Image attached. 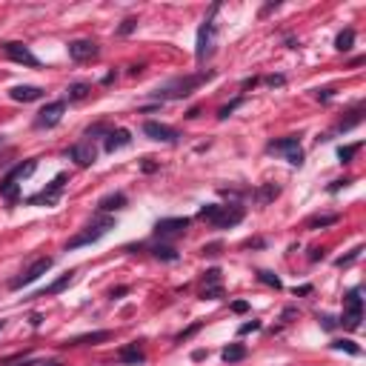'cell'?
I'll return each mask as SVG.
<instances>
[{
    "mask_svg": "<svg viewBox=\"0 0 366 366\" xmlns=\"http://www.w3.org/2000/svg\"><path fill=\"white\" fill-rule=\"evenodd\" d=\"M200 217L203 221H209V224H214L217 229H229V226H238L243 221V206H221V203H206L200 206Z\"/></svg>",
    "mask_w": 366,
    "mask_h": 366,
    "instance_id": "1",
    "label": "cell"
},
{
    "mask_svg": "<svg viewBox=\"0 0 366 366\" xmlns=\"http://www.w3.org/2000/svg\"><path fill=\"white\" fill-rule=\"evenodd\" d=\"M214 71L212 69H203L197 71V75H189V78H175L172 83H166L163 89H158V98H169V100H178V98H189L192 92L200 86V83H206L209 78H212Z\"/></svg>",
    "mask_w": 366,
    "mask_h": 366,
    "instance_id": "2",
    "label": "cell"
},
{
    "mask_svg": "<svg viewBox=\"0 0 366 366\" xmlns=\"http://www.w3.org/2000/svg\"><path fill=\"white\" fill-rule=\"evenodd\" d=\"M217 9L221 6H212V12H209V18L200 23V29H197V49H195V57L197 63L209 60L214 54V40H217V26H214V15H217Z\"/></svg>",
    "mask_w": 366,
    "mask_h": 366,
    "instance_id": "3",
    "label": "cell"
},
{
    "mask_svg": "<svg viewBox=\"0 0 366 366\" xmlns=\"http://www.w3.org/2000/svg\"><path fill=\"white\" fill-rule=\"evenodd\" d=\"M115 217H100V221H95V224H89L83 232H78L75 238H71L69 243H66V249H81V246H89V243H98L103 241L112 229H115Z\"/></svg>",
    "mask_w": 366,
    "mask_h": 366,
    "instance_id": "4",
    "label": "cell"
},
{
    "mask_svg": "<svg viewBox=\"0 0 366 366\" xmlns=\"http://www.w3.org/2000/svg\"><path fill=\"white\" fill-rule=\"evenodd\" d=\"M343 318H340V323H343V329L355 332L360 329V321H363V298H360V289H352L346 295V301H343Z\"/></svg>",
    "mask_w": 366,
    "mask_h": 366,
    "instance_id": "5",
    "label": "cell"
},
{
    "mask_svg": "<svg viewBox=\"0 0 366 366\" xmlns=\"http://www.w3.org/2000/svg\"><path fill=\"white\" fill-rule=\"evenodd\" d=\"M35 169H37V161H26V163H20V166H15V169L3 178V183H0V195L9 197V200H18V180L29 178Z\"/></svg>",
    "mask_w": 366,
    "mask_h": 366,
    "instance_id": "6",
    "label": "cell"
},
{
    "mask_svg": "<svg viewBox=\"0 0 366 366\" xmlns=\"http://www.w3.org/2000/svg\"><path fill=\"white\" fill-rule=\"evenodd\" d=\"M52 263H54L52 258H37L35 263H32V266H29L26 272H23V275H18V277H15V280H9V289H23V286L35 283L37 277H43L46 272L52 269Z\"/></svg>",
    "mask_w": 366,
    "mask_h": 366,
    "instance_id": "7",
    "label": "cell"
},
{
    "mask_svg": "<svg viewBox=\"0 0 366 366\" xmlns=\"http://www.w3.org/2000/svg\"><path fill=\"white\" fill-rule=\"evenodd\" d=\"M63 112H66V100H52V103H46L35 117V126L37 129H52V126L60 123Z\"/></svg>",
    "mask_w": 366,
    "mask_h": 366,
    "instance_id": "8",
    "label": "cell"
},
{
    "mask_svg": "<svg viewBox=\"0 0 366 366\" xmlns=\"http://www.w3.org/2000/svg\"><path fill=\"white\" fill-rule=\"evenodd\" d=\"M0 49H3V54L9 57V60L15 63H23V66H37V57L32 54V49H29L26 43H18V40H6V43H0Z\"/></svg>",
    "mask_w": 366,
    "mask_h": 366,
    "instance_id": "9",
    "label": "cell"
},
{
    "mask_svg": "<svg viewBox=\"0 0 366 366\" xmlns=\"http://www.w3.org/2000/svg\"><path fill=\"white\" fill-rule=\"evenodd\" d=\"M269 152H286V161L292 163V166H301V163H304V149H301L298 137L272 140V143H269Z\"/></svg>",
    "mask_w": 366,
    "mask_h": 366,
    "instance_id": "10",
    "label": "cell"
},
{
    "mask_svg": "<svg viewBox=\"0 0 366 366\" xmlns=\"http://www.w3.org/2000/svg\"><path fill=\"white\" fill-rule=\"evenodd\" d=\"M143 134L152 137V140H158V143H175L180 137L178 129H172V126H166V123H158V120H146V123H143Z\"/></svg>",
    "mask_w": 366,
    "mask_h": 366,
    "instance_id": "11",
    "label": "cell"
},
{
    "mask_svg": "<svg viewBox=\"0 0 366 366\" xmlns=\"http://www.w3.org/2000/svg\"><path fill=\"white\" fill-rule=\"evenodd\" d=\"M66 175H57V178L52 180V183H49V186L43 189V192H37V195H32L29 197V203L32 206H40V203H54V200H57V197H60V192H63V186H66Z\"/></svg>",
    "mask_w": 366,
    "mask_h": 366,
    "instance_id": "12",
    "label": "cell"
},
{
    "mask_svg": "<svg viewBox=\"0 0 366 366\" xmlns=\"http://www.w3.org/2000/svg\"><path fill=\"white\" fill-rule=\"evenodd\" d=\"M69 158L78 166H92V163L98 161V149L92 146V140H81V143H75V146H69Z\"/></svg>",
    "mask_w": 366,
    "mask_h": 366,
    "instance_id": "13",
    "label": "cell"
},
{
    "mask_svg": "<svg viewBox=\"0 0 366 366\" xmlns=\"http://www.w3.org/2000/svg\"><path fill=\"white\" fill-rule=\"evenodd\" d=\"M186 226H189L186 217H163V221L155 224V235L158 238H175V235L186 232Z\"/></svg>",
    "mask_w": 366,
    "mask_h": 366,
    "instance_id": "14",
    "label": "cell"
},
{
    "mask_svg": "<svg viewBox=\"0 0 366 366\" xmlns=\"http://www.w3.org/2000/svg\"><path fill=\"white\" fill-rule=\"evenodd\" d=\"M98 52H100V49H98L95 40H71V43H69V57H71V60H78V63L98 57Z\"/></svg>",
    "mask_w": 366,
    "mask_h": 366,
    "instance_id": "15",
    "label": "cell"
},
{
    "mask_svg": "<svg viewBox=\"0 0 366 366\" xmlns=\"http://www.w3.org/2000/svg\"><path fill=\"white\" fill-rule=\"evenodd\" d=\"M9 98L18 100V103H32V100L43 98V89H40V86H12Z\"/></svg>",
    "mask_w": 366,
    "mask_h": 366,
    "instance_id": "16",
    "label": "cell"
},
{
    "mask_svg": "<svg viewBox=\"0 0 366 366\" xmlns=\"http://www.w3.org/2000/svg\"><path fill=\"white\" fill-rule=\"evenodd\" d=\"M129 143H132V134H129V129H112V132L106 134L103 149H106V152H115V149H123V146H129Z\"/></svg>",
    "mask_w": 366,
    "mask_h": 366,
    "instance_id": "17",
    "label": "cell"
},
{
    "mask_svg": "<svg viewBox=\"0 0 366 366\" xmlns=\"http://www.w3.org/2000/svg\"><path fill=\"white\" fill-rule=\"evenodd\" d=\"M71 280H75V272H66V275H60L57 277V280H54V283H49L43 289V292H37L35 298H49V295H60L63 289H66V286H71Z\"/></svg>",
    "mask_w": 366,
    "mask_h": 366,
    "instance_id": "18",
    "label": "cell"
},
{
    "mask_svg": "<svg viewBox=\"0 0 366 366\" xmlns=\"http://www.w3.org/2000/svg\"><path fill=\"white\" fill-rule=\"evenodd\" d=\"M126 203H129V200H126L123 192H115V195H106V197H103V200L98 203V209H100V212H117V209H123Z\"/></svg>",
    "mask_w": 366,
    "mask_h": 366,
    "instance_id": "19",
    "label": "cell"
},
{
    "mask_svg": "<svg viewBox=\"0 0 366 366\" xmlns=\"http://www.w3.org/2000/svg\"><path fill=\"white\" fill-rule=\"evenodd\" d=\"M120 360H123V363L137 366V363H143V360H146V352H143V349L137 346V343H129V346L120 349Z\"/></svg>",
    "mask_w": 366,
    "mask_h": 366,
    "instance_id": "20",
    "label": "cell"
},
{
    "mask_svg": "<svg viewBox=\"0 0 366 366\" xmlns=\"http://www.w3.org/2000/svg\"><path fill=\"white\" fill-rule=\"evenodd\" d=\"M221 357H224V363H238V360L246 357V346L243 343H232V346H226L221 352Z\"/></svg>",
    "mask_w": 366,
    "mask_h": 366,
    "instance_id": "21",
    "label": "cell"
},
{
    "mask_svg": "<svg viewBox=\"0 0 366 366\" xmlns=\"http://www.w3.org/2000/svg\"><path fill=\"white\" fill-rule=\"evenodd\" d=\"M112 338V332H92V335H81V338H75V340H69V346H83V343H103V340H109Z\"/></svg>",
    "mask_w": 366,
    "mask_h": 366,
    "instance_id": "22",
    "label": "cell"
},
{
    "mask_svg": "<svg viewBox=\"0 0 366 366\" xmlns=\"http://www.w3.org/2000/svg\"><path fill=\"white\" fill-rule=\"evenodd\" d=\"M352 43H355V29H343V32L335 37V49H338V52H349Z\"/></svg>",
    "mask_w": 366,
    "mask_h": 366,
    "instance_id": "23",
    "label": "cell"
},
{
    "mask_svg": "<svg viewBox=\"0 0 366 366\" xmlns=\"http://www.w3.org/2000/svg\"><path fill=\"white\" fill-rule=\"evenodd\" d=\"M89 92H92L89 83H71L69 89H66V98L69 100H86L89 98Z\"/></svg>",
    "mask_w": 366,
    "mask_h": 366,
    "instance_id": "24",
    "label": "cell"
},
{
    "mask_svg": "<svg viewBox=\"0 0 366 366\" xmlns=\"http://www.w3.org/2000/svg\"><path fill=\"white\" fill-rule=\"evenodd\" d=\"M277 195H280V189H277L275 183H263V186L258 189V200L260 203H272Z\"/></svg>",
    "mask_w": 366,
    "mask_h": 366,
    "instance_id": "25",
    "label": "cell"
},
{
    "mask_svg": "<svg viewBox=\"0 0 366 366\" xmlns=\"http://www.w3.org/2000/svg\"><path fill=\"white\" fill-rule=\"evenodd\" d=\"M357 149H360V143H349V146H340L338 149V161L340 163H349L352 158L357 155Z\"/></svg>",
    "mask_w": 366,
    "mask_h": 366,
    "instance_id": "26",
    "label": "cell"
},
{
    "mask_svg": "<svg viewBox=\"0 0 366 366\" xmlns=\"http://www.w3.org/2000/svg\"><path fill=\"white\" fill-rule=\"evenodd\" d=\"M360 120H363V109H355V112H352V117H346V120H340V132H349V129H352V126H357L360 123Z\"/></svg>",
    "mask_w": 366,
    "mask_h": 366,
    "instance_id": "27",
    "label": "cell"
},
{
    "mask_svg": "<svg viewBox=\"0 0 366 366\" xmlns=\"http://www.w3.org/2000/svg\"><path fill=\"white\" fill-rule=\"evenodd\" d=\"M258 280L260 283H266V286H272V289H280V277L272 275V272H266V269H260L258 272Z\"/></svg>",
    "mask_w": 366,
    "mask_h": 366,
    "instance_id": "28",
    "label": "cell"
},
{
    "mask_svg": "<svg viewBox=\"0 0 366 366\" xmlns=\"http://www.w3.org/2000/svg\"><path fill=\"white\" fill-rule=\"evenodd\" d=\"M152 252L158 260H178V252L172 249V246H155Z\"/></svg>",
    "mask_w": 366,
    "mask_h": 366,
    "instance_id": "29",
    "label": "cell"
},
{
    "mask_svg": "<svg viewBox=\"0 0 366 366\" xmlns=\"http://www.w3.org/2000/svg\"><path fill=\"white\" fill-rule=\"evenodd\" d=\"M332 224H338V214H323V217H312L309 221V229H318V226H332Z\"/></svg>",
    "mask_w": 366,
    "mask_h": 366,
    "instance_id": "30",
    "label": "cell"
},
{
    "mask_svg": "<svg viewBox=\"0 0 366 366\" xmlns=\"http://www.w3.org/2000/svg\"><path fill=\"white\" fill-rule=\"evenodd\" d=\"M332 349H340V352H349V355H360V346L352 343V340H335Z\"/></svg>",
    "mask_w": 366,
    "mask_h": 366,
    "instance_id": "31",
    "label": "cell"
},
{
    "mask_svg": "<svg viewBox=\"0 0 366 366\" xmlns=\"http://www.w3.org/2000/svg\"><path fill=\"white\" fill-rule=\"evenodd\" d=\"M360 252H363V246H355V249L349 252L346 258H338V260H335V263H338V266H349V263H355V260L360 258Z\"/></svg>",
    "mask_w": 366,
    "mask_h": 366,
    "instance_id": "32",
    "label": "cell"
},
{
    "mask_svg": "<svg viewBox=\"0 0 366 366\" xmlns=\"http://www.w3.org/2000/svg\"><path fill=\"white\" fill-rule=\"evenodd\" d=\"M241 103H243V98H238V100H232V103H229V106H224V109H221V112H217V117H221V120H226V117H229V115H232V112H235V109H238V106H241Z\"/></svg>",
    "mask_w": 366,
    "mask_h": 366,
    "instance_id": "33",
    "label": "cell"
},
{
    "mask_svg": "<svg viewBox=\"0 0 366 366\" xmlns=\"http://www.w3.org/2000/svg\"><path fill=\"white\" fill-rule=\"evenodd\" d=\"M206 283H209V286L221 283V269H209V272H206Z\"/></svg>",
    "mask_w": 366,
    "mask_h": 366,
    "instance_id": "34",
    "label": "cell"
},
{
    "mask_svg": "<svg viewBox=\"0 0 366 366\" xmlns=\"http://www.w3.org/2000/svg\"><path fill=\"white\" fill-rule=\"evenodd\" d=\"M221 295H224V289H221V286H206V289H203V301H206V298H221Z\"/></svg>",
    "mask_w": 366,
    "mask_h": 366,
    "instance_id": "35",
    "label": "cell"
},
{
    "mask_svg": "<svg viewBox=\"0 0 366 366\" xmlns=\"http://www.w3.org/2000/svg\"><path fill=\"white\" fill-rule=\"evenodd\" d=\"M318 321H321L323 329H335V326H338V321H335V318H329V315H321Z\"/></svg>",
    "mask_w": 366,
    "mask_h": 366,
    "instance_id": "36",
    "label": "cell"
},
{
    "mask_svg": "<svg viewBox=\"0 0 366 366\" xmlns=\"http://www.w3.org/2000/svg\"><path fill=\"white\" fill-rule=\"evenodd\" d=\"M134 26H137V20H134V18L123 20V26H120V35H129V32H134Z\"/></svg>",
    "mask_w": 366,
    "mask_h": 366,
    "instance_id": "37",
    "label": "cell"
},
{
    "mask_svg": "<svg viewBox=\"0 0 366 366\" xmlns=\"http://www.w3.org/2000/svg\"><path fill=\"white\" fill-rule=\"evenodd\" d=\"M255 329H260V321H249V323H243V326H241V335H246V332H255Z\"/></svg>",
    "mask_w": 366,
    "mask_h": 366,
    "instance_id": "38",
    "label": "cell"
},
{
    "mask_svg": "<svg viewBox=\"0 0 366 366\" xmlns=\"http://www.w3.org/2000/svg\"><path fill=\"white\" fill-rule=\"evenodd\" d=\"M246 309H249V304H246V301H235V304H232V312H238V315H243Z\"/></svg>",
    "mask_w": 366,
    "mask_h": 366,
    "instance_id": "39",
    "label": "cell"
},
{
    "mask_svg": "<svg viewBox=\"0 0 366 366\" xmlns=\"http://www.w3.org/2000/svg\"><path fill=\"white\" fill-rule=\"evenodd\" d=\"M197 329H200V323H195V326H189V329L186 332H180V335H178V340H186L189 338V335H195V332Z\"/></svg>",
    "mask_w": 366,
    "mask_h": 366,
    "instance_id": "40",
    "label": "cell"
},
{
    "mask_svg": "<svg viewBox=\"0 0 366 366\" xmlns=\"http://www.w3.org/2000/svg\"><path fill=\"white\" fill-rule=\"evenodd\" d=\"M266 83H269V86H280V83H283V75H269Z\"/></svg>",
    "mask_w": 366,
    "mask_h": 366,
    "instance_id": "41",
    "label": "cell"
},
{
    "mask_svg": "<svg viewBox=\"0 0 366 366\" xmlns=\"http://www.w3.org/2000/svg\"><path fill=\"white\" fill-rule=\"evenodd\" d=\"M332 95H335V89H321L318 92V100H329Z\"/></svg>",
    "mask_w": 366,
    "mask_h": 366,
    "instance_id": "42",
    "label": "cell"
},
{
    "mask_svg": "<svg viewBox=\"0 0 366 366\" xmlns=\"http://www.w3.org/2000/svg\"><path fill=\"white\" fill-rule=\"evenodd\" d=\"M349 183H352V180H335V183L329 186V192H338L340 186H349Z\"/></svg>",
    "mask_w": 366,
    "mask_h": 366,
    "instance_id": "43",
    "label": "cell"
},
{
    "mask_svg": "<svg viewBox=\"0 0 366 366\" xmlns=\"http://www.w3.org/2000/svg\"><path fill=\"white\" fill-rule=\"evenodd\" d=\"M217 249H221L217 243H212V246H203V255H217Z\"/></svg>",
    "mask_w": 366,
    "mask_h": 366,
    "instance_id": "44",
    "label": "cell"
},
{
    "mask_svg": "<svg viewBox=\"0 0 366 366\" xmlns=\"http://www.w3.org/2000/svg\"><path fill=\"white\" fill-rule=\"evenodd\" d=\"M126 292H129L126 286H117V289H112V298H120V295H126Z\"/></svg>",
    "mask_w": 366,
    "mask_h": 366,
    "instance_id": "45",
    "label": "cell"
},
{
    "mask_svg": "<svg viewBox=\"0 0 366 366\" xmlns=\"http://www.w3.org/2000/svg\"><path fill=\"white\" fill-rule=\"evenodd\" d=\"M312 292V286H301V289H295V295H309Z\"/></svg>",
    "mask_w": 366,
    "mask_h": 366,
    "instance_id": "46",
    "label": "cell"
},
{
    "mask_svg": "<svg viewBox=\"0 0 366 366\" xmlns=\"http://www.w3.org/2000/svg\"><path fill=\"white\" fill-rule=\"evenodd\" d=\"M43 366H60V363H57V360H52V363H43Z\"/></svg>",
    "mask_w": 366,
    "mask_h": 366,
    "instance_id": "47",
    "label": "cell"
},
{
    "mask_svg": "<svg viewBox=\"0 0 366 366\" xmlns=\"http://www.w3.org/2000/svg\"><path fill=\"white\" fill-rule=\"evenodd\" d=\"M3 326H6V321H0V329H3Z\"/></svg>",
    "mask_w": 366,
    "mask_h": 366,
    "instance_id": "48",
    "label": "cell"
}]
</instances>
